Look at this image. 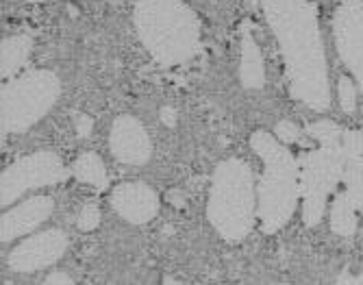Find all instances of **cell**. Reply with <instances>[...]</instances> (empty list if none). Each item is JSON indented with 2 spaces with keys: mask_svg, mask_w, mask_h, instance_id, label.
I'll return each instance as SVG.
<instances>
[{
  "mask_svg": "<svg viewBox=\"0 0 363 285\" xmlns=\"http://www.w3.org/2000/svg\"><path fill=\"white\" fill-rule=\"evenodd\" d=\"M68 177L57 155L38 152L22 157L3 172V207L18 201L24 192L59 183Z\"/></svg>",
  "mask_w": 363,
  "mask_h": 285,
  "instance_id": "obj_6",
  "label": "cell"
},
{
  "mask_svg": "<svg viewBox=\"0 0 363 285\" xmlns=\"http://www.w3.org/2000/svg\"><path fill=\"white\" fill-rule=\"evenodd\" d=\"M50 213H52L50 196L40 194V196L26 199L22 205L3 213V233H0V240H3V244H9L18 240L20 235L35 231L40 225L46 223Z\"/></svg>",
  "mask_w": 363,
  "mask_h": 285,
  "instance_id": "obj_12",
  "label": "cell"
},
{
  "mask_svg": "<svg viewBox=\"0 0 363 285\" xmlns=\"http://www.w3.org/2000/svg\"><path fill=\"white\" fill-rule=\"evenodd\" d=\"M255 150L266 162L259 187V218L266 233L279 231L291 218L298 201V168L291 155L268 133H255Z\"/></svg>",
  "mask_w": 363,
  "mask_h": 285,
  "instance_id": "obj_3",
  "label": "cell"
},
{
  "mask_svg": "<svg viewBox=\"0 0 363 285\" xmlns=\"http://www.w3.org/2000/svg\"><path fill=\"white\" fill-rule=\"evenodd\" d=\"M333 231L340 235H352L357 220H354V203L348 194H340L333 203Z\"/></svg>",
  "mask_w": 363,
  "mask_h": 285,
  "instance_id": "obj_16",
  "label": "cell"
},
{
  "mask_svg": "<svg viewBox=\"0 0 363 285\" xmlns=\"http://www.w3.org/2000/svg\"><path fill=\"white\" fill-rule=\"evenodd\" d=\"M113 209L130 225H146L159 211V199L144 183H120L111 192Z\"/></svg>",
  "mask_w": 363,
  "mask_h": 285,
  "instance_id": "obj_10",
  "label": "cell"
},
{
  "mask_svg": "<svg viewBox=\"0 0 363 285\" xmlns=\"http://www.w3.org/2000/svg\"><path fill=\"white\" fill-rule=\"evenodd\" d=\"M72 172L79 181L83 183H89L94 187H105L107 185V172H105V166L101 162V157L94 155V152H85L81 155L79 160L74 162L72 166Z\"/></svg>",
  "mask_w": 363,
  "mask_h": 285,
  "instance_id": "obj_14",
  "label": "cell"
},
{
  "mask_svg": "<svg viewBox=\"0 0 363 285\" xmlns=\"http://www.w3.org/2000/svg\"><path fill=\"white\" fill-rule=\"evenodd\" d=\"M77 225L81 231H94L98 225H101V209L96 205H85L77 218Z\"/></svg>",
  "mask_w": 363,
  "mask_h": 285,
  "instance_id": "obj_18",
  "label": "cell"
},
{
  "mask_svg": "<svg viewBox=\"0 0 363 285\" xmlns=\"http://www.w3.org/2000/svg\"><path fill=\"white\" fill-rule=\"evenodd\" d=\"M242 83L248 89H259L266 83V72H263V59L261 52L250 35L244 38L242 44Z\"/></svg>",
  "mask_w": 363,
  "mask_h": 285,
  "instance_id": "obj_13",
  "label": "cell"
},
{
  "mask_svg": "<svg viewBox=\"0 0 363 285\" xmlns=\"http://www.w3.org/2000/svg\"><path fill=\"white\" fill-rule=\"evenodd\" d=\"M68 248V235L61 229H46L22 240L9 252V268L16 272H38L52 266Z\"/></svg>",
  "mask_w": 363,
  "mask_h": 285,
  "instance_id": "obj_7",
  "label": "cell"
},
{
  "mask_svg": "<svg viewBox=\"0 0 363 285\" xmlns=\"http://www.w3.org/2000/svg\"><path fill=\"white\" fill-rule=\"evenodd\" d=\"M46 283H48V285H52V283H65V285H70L72 279H70L68 274H65V272H52V274L46 279Z\"/></svg>",
  "mask_w": 363,
  "mask_h": 285,
  "instance_id": "obj_20",
  "label": "cell"
},
{
  "mask_svg": "<svg viewBox=\"0 0 363 285\" xmlns=\"http://www.w3.org/2000/svg\"><path fill=\"white\" fill-rule=\"evenodd\" d=\"M135 24L144 46L166 66L183 63L198 50V18L181 0H140Z\"/></svg>",
  "mask_w": 363,
  "mask_h": 285,
  "instance_id": "obj_2",
  "label": "cell"
},
{
  "mask_svg": "<svg viewBox=\"0 0 363 285\" xmlns=\"http://www.w3.org/2000/svg\"><path fill=\"white\" fill-rule=\"evenodd\" d=\"M109 146L116 160L128 166H142L150 160V140L144 126L130 116H122L113 122Z\"/></svg>",
  "mask_w": 363,
  "mask_h": 285,
  "instance_id": "obj_9",
  "label": "cell"
},
{
  "mask_svg": "<svg viewBox=\"0 0 363 285\" xmlns=\"http://www.w3.org/2000/svg\"><path fill=\"white\" fill-rule=\"evenodd\" d=\"M209 220L216 231L228 240H244L255 225V192L250 168L242 160L224 162L213 174L209 199Z\"/></svg>",
  "mask_w": 363,
  "mask_h": 285,
  "instance_id": "obj_4",
  "label": "cell"
},
{
  "mask_svg": "<svg viewBox=\"0 0 363 285\" xmlns=\"http://www.w3.org/2000/svg\"><path fill=\"white\" fill-rule=\"evenodd\" d=\"M309 164L305 179H307V187H305V220L307 225H315L320 223V216L324 209V199L331 192V187L337 183V164L331 157H318Z\"/></svg>",
  "mask_w": 363,
  "mask_h": 285,
  "instance_id": "obj_11",
  "label": "cell"
},
{
  "mask_svg": "<svg viewBox=\"0 0 363 285\" xmlns=\"http://www.w3.org/2000/svg\"><path fill=\"white\" fill-rule=\"evenodd\" d=\"M30 50V40L28 38H7L3 42V74L11 77L18 72V68L26 61Z\"/></svg>",
  "mask_w": 363,
  "mask_h": 285,
  "instance_id": "obj_15",
  "label": "cell"
},
{
  "mask_svg": "<svg viewBox=\"0 0 363 285\" xmlns=\"http://www.w3.org/2000/svg\"><path fill=\"white\" fill-rule=\"evenodd\" d=\"M359 283H363V272H361V276H359Z\"/></svg>",
  "mask_w": 363,
  "mask_h": 285,
  "instance_id": "obj_21",
  "label": "cell"
},
{
  "mask_svg": "<svg viewBox=\"0 0 363 285\" xmlns=\"http://www.w3.org/2000/svg\"><path fill=\"white\" fill-rule=\"evenodd\" d=\"M263 9L281 42L291 94L313 109H326L331 94L315 7L309 0H263Z\"/></svg>",
  "mask_w": 363,
  "mask_h": 285,
  "instance_id": "obj_1",
  "label": "cell"
},
{
  "mask_svg": "<svg viewBox=\"0 0 363 285\" xmlns=\"http://www.w3.org/2000/svg\"><path fill=\"white\" fill-rule=\"evenodd\" d=\"M337 94H340V105H342V109H344L346 113H354V109H357V89H354L352 79L342 77V79H340Z\"/></svg>",
  "mask_w": 363,
  "mask_h": 285,
  "instance_id": "obj_17",
  "label": "cell"
},
{
  "mask_svg": "<svg viewBox=\"0 0 363 285\" xmlns=\"http://www.w3.org/2000/svg\"><path fill=\"white\" fill-rule=\"evenodd\" d=\"M335 40L342 59L363 89V3L346 0L335 16Z\"/></svg>",
  "mask_w": 363,
  "mask_h": 285,
  "instance_id": "obj_8",
  "label": "cell"
},
{
  "mask_svg": "<svg viewBox=\"0 0 363 285\" xmlns=\"http://www.w3.org/2000/svg\"><path fill=\"white\" fill-rule=\"evenodd\" d=\"M279 138L283 142H294L298 138V129H296L291 122H283V124H279Z\"/></svg>",
  "mask_w": 363,
  "mask_h": 285,
  "instance_id": "obj_19",
  "label": "cell"
},
{
  "mask_svg": "<svg viewBox=\"0 0 363 285\" xmlns=\"http://www.w3.org/2000/svg\"><path fill=\"white\" fill-rule=\"evenodd\" d=\"M59 79L52 72H26L3 87V135L26 131L57 101Z\"/></svg>",
  "mask_w": 363,
  "mask_h": 285,
  "instance_id": "obj_5",
  "label": "cell"
}]
</instances>
